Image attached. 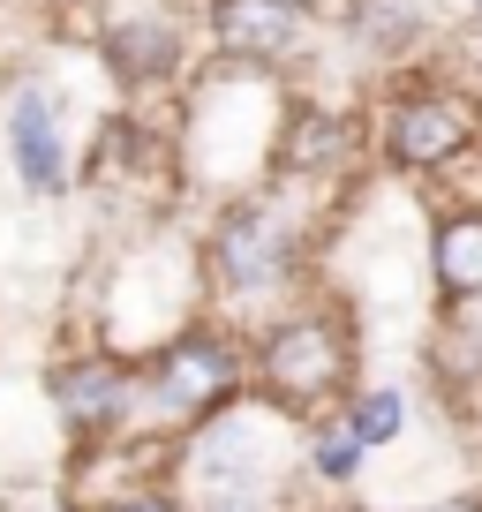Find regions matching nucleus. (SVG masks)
<instances>
[{"instance_id":"obj_1","label":"nucleus","mask_w":482,"mask_h":512,"mask_svg":"<svg viewBox=\"0 0 482 512\" xmlns=\"http://www.w3.org/2000/svg\"><path fill=\"white\" fill-rule=\"evenodd\" d=\"M257 377L279 407H317L347 384V332L332 317H287L257 347Z\"/></svg>"},{"instance_id":"obj_2","label":"nucleus","mask_w":482,"mask_h":512,"mask_svg":"<svg viewBox=\"0 0 482 512\" xmlns=\"http://www.w3.org/2000/svg\"><path fill=\"white\" fill-rule=\"evenodd\" d=\"M475 128H482L475 98L445 91V83H422V91L385 106V159L407 166V174H437V166H452L475 144Z\"/></svg>"},{"instance_id":"obj_3","label":"nucleus","mask_w":482,"mask_h":512,"mask_svg":"<svg viewBox=\"0 0 482 512\" xmlns=\"http://www.w3.org/2000/svg\"><path fill=\"white\" fill-rule=\"evenodd\" d=\"M196 467H204V512H279V460L264 452V430L249 415L211 422Z\"/></svg>"},{"instance_id":"obj_4","label":"nucleus","mask_w":482,"mask_h":512,"mask_svg":"<svg viewBox=\"0 0 482 512\" xmlns=\"http://www.w3.org/2000/svg\"><path fill=\"white\" fill-rule=\"evenodd\" d=\"M211 272L234 294H272L294 279V234L279 211L264 204H234L219 226H211Z\"/></svg>"},{"instance_id":"obj_5","label":"nucleus","mask_w":482,"mask_h":512,"mask_svg":"<svg viewBox=\"0 0 482 512\" xmlns=\"http://www.w3.org/2000/svg\"><path fill=\"white\" fill-rule=\"evenodd\" d=\"M234 384H241V354H234V339H219V332H189L181 347H166V362H159V400L174 407V415H211V407L234 400Z\"/></svg>"},{"instance_id":"obj_6","label":"nucleus","mask_w":482,"mask_h":512,"mask_svg":"<svg viewBox=\"0 0 482 512\" xmlns=\"http://www.w3.org/2000/svg\"><path fill=\"white\" fill-rule=\"evenodd\" d=\"M309 31V8L302 0H211V38H219V53H234V61H287L294 46H302Z\"/></svg>"},{"instance_id":"obj_7","label":"nucleus","mask_w":482,"mask_h":512,"mask_svg":"<svg viewBox=\"0 0 482 512\" xmlns=\"http://www.w3.org/2000/svg\"><path fill=\"white\" fill-rule=\"evenodd\" d=\"M8 159H16L23 189L53 196L68 181V159H61V128H53V106L46 91H16V106H8Z\"/></svg>"},{"instance_id":"obj_8","label":"nucleus","mask_w":482,"mask_h":512,"mask_svg":"<svg viewBox=\"0 0 482 512\" xmlns=\"http://www.w3.org/2000/svg\"><path fill=\"white\" fill-rule=\"evenodd\" d=\"M53 400H61L68 430H113L129 415V377L113 362H68V369H53Z\"/></svg>"},{"instance_id":"obj_9","label":"nucleus","mask_w":482,"mask_h":512,"mask_svg":"<svg viewBox=\"0 0 482 512\" xmlns=\"http://www.w3.org/2000/svg\"><path fill=\"white\" fill-rule=\"evenodd\" d=\"M430 272L445 302H482V211H452L430 234Z\"/></svg>"},{"instance_id":"obj_10","label":"nucleus","mask_w":482,"mask_h":512,"mask_svg":"<svg viewBox=\"0 0 482 512\" xmlns=\"http://www.w3.org/2000/svg\"><path fill=\"white\" fill-rule=\"evenodd\" d=\"M106 61L121 68V76H166V68L181 61V38L166 31V23H121V31L106 38Z\"/></svg>"},{"instance_id":"obj_11","label":"nucleus","mask_w":482,"mask_h":512,"mask_svg":"<svg viewBox=\"0 0 482 512\" xmlns=\"http://www.w3.org/2000/svg\"><path fill=\"white\" fill-rule=\"evenodd\" d=\"M354 38L370 53H407L415 46V31H422V8L415 0H354Z\"/></svg>"},{"instance_id":"obj_12","label":"nucleus","mask_w":482,"mask_h":512,"mask_svg":"<svg viewBox=\"0 0 482 512\" xmlns=\"http://www.w3.org/2000/svg\"><path fill=\"white\" fill-rule=\"evenodd\" d=\"M400 422H407V400L392 392V384H377V392H362V400L347 407V430L362 437V445H392Z\"/></svg>"},{"instance_id":"obj_13","label":"nucleus","mask_w":482,"mask_h":512,"mask_svg":"<svg viewBox=\"0 0 482 512\" xmlns=\"http://www.w3.org/2000/svg\"><path fill=\"white\" fill-rule=\"evenodd\" d=\"M362 437L347 430V422H324V430H309V467H317L324 482H354V467H362Z\"/></svg>"},{"instance_id":"obj_14","label":"nucleus","mask_w":482,"mask_h":512,"mask_svg":"<svg viewBox=\"0 0 482 512\" xmlns=\"http://www.w3.org/2000/svg\"><path fill=\"white\" fill-rule=\"evenodd\" d=\"M422 512H482V497H437V505H422Z\"/></svg>"},{"instance_id":"obj_15","label":"nucleus","mask_w":482,"mask_h":512,"mask_svg":"<svg viewBox=\"0 0 482 512\" xmlns=\"http://www.w3.org/2000/svg\"><path fill=\"white\" fill-rule=\"evenodd\" d=\"M106 512H174L166 497H129V505H106Z\"/></svg>"},{"instance_id":"obj_16","label":"nucleus","mask_w":482,"mask_h":512,"mask_svg":"<svg viewBox=\"0 0 482 512\" xmlns=\"http://www.w3.org/2000/svg\"><path fill=\"white\" fill-rule=\"evenodd\" d=\"M475 16H482V0H475Z\"/></svg>"}]
</instances>
